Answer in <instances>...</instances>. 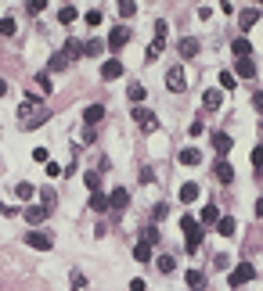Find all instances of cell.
Here are the masks:
<instances>
[{
  "instance_id": "obj_9",
  "label": "cell",
  "mask_w": 263,
  "mask_h": 291,
  "mask_svg": "<svg viewBox=\"0 0 263 291\" xmlns=\"http://www.w3.org/2000/svg\"><path fill=\"white\" fill-rule=\"evenodd\" d=\"M213 173H216L220 184H231V180H235V169H231V162H227V158H216V169H213Z\"/></svg>"
},
{
  "instance_id": "obj_33",
  "label": "cell",
  "mask_w": 263,
  "mask_h": 291,
  "mask_svg": "<svg viewBox=\"0 0 263 291\" xmlns=\"http://www.w3.org/2000/svg\"><path fill=\"white\" fill-rule=\"evenodd\" d=\"M119 15L123 18H134L137 15V4H134V0H119Z\"/></svg>"
},
{
  "instance_id": "obj_10",
  "label": "cell",
  "mask_w": 263,
  "mask_h": 291,
  "mask_svg": "<svg viewBox=\"0 0 263 291\" xmlns=\"http://www.w3.org/2000/svg\"><path fill=\"white\" fill-rule=\"evenodd\" d=\"M44 220H47V209H44V205H29V209H25V223L40 227Z\"/></svg>"
},
{
  "instance_id": "obj_21",
  "label": "cell",
  "mask_w": 263,
  "mask_h": 291,
  "mask_svg": "<svg viewBox=\"0 0 263 291\" xmlns=\"http://www.w3.org/2000/svg\"><path fill=\"white\" fill-rule=\"evenodd\" d=\"M90 209H94V212H108V209H112V205H108V194H101V191L90 194Z\"/></svg>"
},
{
  "instance_id": "obj_13",
  "label": "cell",
  "mask_w": 263,
  "mask_h": 291,
  "mask_svg": "<svg viewBox=\"0 0 263 291\" xmlns=\"http://www.w3.org/2000/svg\"><path fill=\"white\" fill-rule=\"evenodd\" d=\"M231 51H235V58H238V61H242V58H252V44H249L245 36H238V40H235Z\"/></svg>"
},
{
  "instance_id": "obj_5",
  "label": "cell",
  "mask_w": 263,
  "mask_h": 291,
  "mask_svg": "<svg viewBox=\"0 0 263 291\" xmlns=\"http://www.w3.org/2000/svg\"><path fill=\"white\" fill-rule=\"evenodd\" d=\"M126 44H130V29H126V25H116V29L108 32V47H112V51H119V47H126Z\"/></svg>"
},
{
  "instance_id": "obj_47",
  "label": "cell",
  "mask_w": 263,
  "mask_h": 291,
  "mask_svg": "<svg viewBox=\"0 0 263 291\" xmlns=\"http://www.w3.org/2000/svg\"><path fill=\"white\" fill-rule=\"evenodd\" d=\"M252 104H256V112H263V90H259V94L252 97Z\"/></svg>"
},
{
  "instance_id": "obj_4",
  "label": "cell",
  "mask_w": 263,
  "mask_h": 291,
  "mask_svg": "<svg viewBox=\"0 0 263 291\" xmlns=\"http://www.w3.org/2000/svg\"><path fill=\"white\" fill-rule=\"evenodd\" d=\"M256 277V266H249V263H238L235 270H231V287H242V284H249Z\"/></svg>"
},
{
  "instance_id": "obj_8",
  "label": "cell",
  "mask_w": 263,
  "mask_h": 291,
  "mask_svg": "<svg viewBox=\"0 0 263 291\" xmlns=\"http://www.w3.org/2000/svg\"><path fill=\"white\" fill-rule=\"evenodd\" d=\"M119 76H123V61L119 58H108L101 65V79H119Z\"/></svg>"
},
{
  "instance_id": "obj_22",
  "label": "cell",
  "mask_w": 263,
  "mask_h": 291,
  "mask_svg": "<svg viewBox=\"0 0 263 291\" xmlns=\"http://www.w3.org/2000/svg\"><path fill=\"white\" fill-rule=\"evenodd\" d=\"M220 101H223V94H220V90H206V97H202V104H206L209 112H216V108H220Z\"/></svg>"
},
{
  "instance_id": "obj_35",
  "label": "cell",
  "mask_w": 263,
  "mask_h": 291,
  "mask_svg": "<svg viewBox=\"0 0 263 291\" xmlns=\"http://www.w3.org/2000/svg\"><path fill=\"white\" fill-rule=\"evenodd\" d=\"M36 90H40V94H51V76H47V72L36 76Z\"/></svg>"
},
{
  "instance_id": "obj_27",
  "label": "cell",
  "mask_w": 263,
  "mask_h": 291,
  "mask_svg": "<svg viewBox=\"0 0 263 291\" xmlns=\"http://www.w3.org/2000/svg\"><path fill=\"white\" fill-rule=\"evenodd\" d=\"M69 65H72V61H69V58H65V51H58V54H54V58H51V72H65V68H69Z\"/></svg>"
},
{
  "instance_id": "obj_32",
  "label": "cell",
  "mask_w": 263,
  "mask_h": 291,
  "mask_svg": "<svg viewBox=\"0 0 263 291\" xmlns=\"http://www.w3.org/2000/svg\"><path fill=\"white\" fill-rule=\"evenodd\" d=\"M69 284H72V291H80V287H87V277H83L80 270H72V273H69Z\"/></svg>"
},
{
  "instance_id": "obj_39",
  "label": "cell",
  "mask_w": 263,
  "mask_h": 291,
  "mask_svg": "<svg viewBox=\"0 0 263 291\" xmlns=\"http://www.w3.org/2000/svg\"><path fill=\"white\" fill-rule=\"evenodd\" d=\"M141 241H148V244H155V241H159V230H155V227H144V237H141Z\"/></svg>"
},
{
  "instance_id": "obj_3",
  "label": "cell",
  "mask_w": 263,
  "mask_h": 291,
  "mask_svg": "<svg viewBox=\"0 0 263 291\" xmlns=\"http://www.w3.org/2000/svg\"><path fill=\"white\" fill-rule=\"evenodd\" d=\"M134 122L144 130V133H155L159 130V119H155V112H148V108H134Z\"/></svg>"
},
{
  "instance_id": "obj_16",
  "label": "cell",
  "mask_w": 263,
  "mask_h": 291,
  "mask_svg": "<svg viewBox=\"0 0 263 291\" xmlns=\"http://www.w3.org/2000/svg\"><path fill=\"white\" fill-rule=\"evenodd\" d=\"M134 259H137V263H152V244H148V241H137V244H134Z\"/></svg>"
},
{
  "instance_id": "obj_20",
  "label": "cell",
  "mask_w": 263,
  "mask_h": 291,
  "mask_svg": "<svg viewBox=\"0 0 263 291\" xmlns=\"http://www.w3.org/2000/svg\"><path fill=\"white\" fill-rule=\"evenodd\" d=\"M202 162V151L199 148H184L180 151V165H199Z\"/></svg>"
},
{
  "instance_id": "obj_26",
  "label": "cell",
  "mask_w": 263,
  "mask_h": 291,
  "mask_svg": "<svg viewBox=\"0 0 263 291\" xmlns=\"http://www.w3.org/2000/svg\"><path fill=\"white\" fill-rule=\"evenodd\" d=\"M65 58L72 61V58H83V44H80V40H69V44H65Z\"/></svg>"
},
{
  "instance_id": "obj_49",
  "label": "cell",
  "mask_w": 263,
  "mask_h": 291,
  "mask_svg": "<svg viewBox=\"0 0 263 291\" xmlns=\"http://www.w3.org/2000/svg\"><path fill=\"white\" fill-rule=\"evenodd\" d=\"M256 216H263V198H259V201H256Z\"/></svg>"
},
{
  "instance_id": "obj_2",
  "label": "cell",
  "mask_w": 263,
  "mask_h": 291,
  "mask_svg": "<svg viewBox=\"0 0 263 291\" xmlns=\"http://www.w3.org/2000/svg\"><path fill=\"white\" fill-rule=\"evenodd\" d=\"M25 244L36 248V252H51V248H54V237L44 234V230H29V234H25Z\"/></svg>"
},
{
  "instance_id": "obj_12",
  "label": "cell",
  "mask_w": 263,
  "mask_h": 291,
  "mask_svg": "<svg viewBox=\"0 0 263 291\" xmlns=\"http://www.w3.org/2000/svg\"><path fill=\"white\" fill-rule=\"evenodd\" d=\"M184 280H187V287H191V291H202V287H206V273H202V270H187Z\"/></svg>"
},
{
  "instance_id": "obj_34",
  "label": "cell",
  "mask_w": 263,
  "mask_h": 291,
  "mask_svg": "<svg viewBox=\"0 0 263 291\" xmlns=\"http://www.w3.org/2000/svg\"><path fill=\"white\" fill-rule=\"evenodd\" d=\"M40 198H44V209L51 212V209H54V201H58V194H54L51 187H44V191H40Z\"/></svg>"
},
{
  "instance_id": "obj_42",
  "label": "cell",
  "mask_w": 263,
  "mask_h": 291,
  "mask_svg": "<svg viewBox=\"0 0 263 291\" xmlns=\"http://www.w3.org/2000/svg\"><path fill=\"white\" fill-rule=\"evenodd\" d=\"M83 54H101V40H90V44H83Z\"/></svg>"
},
{
  "instance_id": "obj_19",
  "label": "cell",
  "mask_w": 263,
  "mask_h": 291,
  "mask_svg": "<svg viewBox=\"0 0 263 291\" xmlns=\"http://www.w3.org/2000/svg\"><path fill=\"white\" fill-rule=\"evenodd\" d=\"M216 230H220L223 237H235V230H238V223H235L231 216H220V220H216Z\"/></svg>"
},
{
  "instance_id": "obj_29",
  "label": "cell",
  "mask_w": 263,
  "mask_h": 291,
  "mask_svg": "<svg viewBox=\"0 0 263 291\" xmlns=\"http://www.w3.org/2000/svg\"><path fill=\"white\" fill-rule=\"evenodd\" d=\"M173 266H177L173 256H159V259H155V270H159V273H173Z\"/></svg>"
},
{
  "instance_id": "obj_11",
  "label": "cell",
  "mask_w": 263,
  "mask_h": 291,
  "mask_svg": "<svg viewBox=\"0 0 263 291\" xmlns=\"http://www.w3.org/2000/svg\"><path fill=\"white\" fill-rule=\"evenodd\" d=\"M256 22H259V8H245V11L238 15V25H242L245 32H249V29H252Z\"/></svg>"
},
{
  "instance_id": "obj_43",
  "label": "cell",
  "mask_w": 263,
  "mask_h": 291,
  "mask_svg": "<svg viewBox=\"0 0 263 291\" xmlns=\"http://www.w3.org/2000/svg\"><path fill=\"white\" fill-rule=\"evenodd\" d=\"M83 22H87V25H101V11H87Z\"/></svg>"
},
{
  "instance_id": "obj_25",
  "label": "cell",
  "mask_w": 263,
  "mask_h": 291,
  "mask_svg": "<svg viewBox=\"0 0 263 291\" xmlns=\"http://www.w3.org/2000/svg\"><path fill=\"white\" fill-rule=\"evenodd\" d=\"M126 94H130V104H134V108H141V101H144V94H148V90L141 87V83H134V87H130Z\"/></svg>"
},
{
  "instance_id": "obj_15",
  "label": "cell",
  "mask_w": 263,
  "mask_h": 291,
  "mask_svg": "<svg viewBox=\"0 0 263 291\" xmlns=\"http://www.w3.org/2000/svg\"><path fill=\"white\" fill-rule=\"evenodd\" d=\"M199 54V40L195 36H184L180 40V58H195Z\"/></svg>"
},
{
  "instance_id": "obj_30",
  "label": "cell",
  "mask_w": 263,
  "mask_h": 291,
  "mask_svg": "<svg viewBox=\"0 0 263 291\" xmlns=\"http://www.w3.org/2000/svg\"><path fill=\"white\" fill-rule=\"evenodd\" d=\"M15 29H18V25H15V18H11V15L0 18V36H15Z\"/></svg>"
},
{
  "instance_id": "obj_18",
  "label": "cell",
  "mask_w": 263,
  "mask_h": 291,
  "mask_svg": "<svg viewBox=\"0 0 263 291\" xmlns=\"http://www.w3.org/2000/svg\"><path fill=\"white\" fill-rule=\"evenodd\" d=\"M213 148H216V155H227V151H231V137L216 130V133H213Z\"/></svg>"
},
{
  "instance_id": "obj_17",
  "label": "cell",
  "mask_w": 263,
  "mask_h": 291,
  "mask_svg": "<svg viewBox=\"0 0 263 291\" xmlns=\"http://www.w3.org/2000/svg\"><path fill=\"white\" fill-rule=\"evenodd\" d=\"M235 76H242V79H252V76H256V65H252V58H242V61L235 65Z\"/></svg>"
},
{
  "instance_id": "obj_7",
  "label": "cell",
  "mask_w": 263,
  "mask_h": 291,
  "mask_svg": "<svg viewBox=\"0 0 263 291\" xmlns=\"http://www.w3.org/2000/svg\"><path fill=\"white\" fill-rule=\"evenodd\" d=\"M108 205H112L116 212H123L126 205H130V191H126V187H116V191L108 194Z\"/></svg>"
},
{
  "instance_id": "obj_28",
  "label": "cell",
  "mask_w": 263,
  "mask_h": 291,
  "mask_svg": "<svg viewBox=\"0 0 263 291\" xmlns=\"http://www.w3.org/2000/svg\"><path fill=\"white\" fill-rule=\"evenodd\" d=\"M58 22H61V25H72V22H76V8H72V4H65V8L58 11Z\"/></svg>"
},
{
  "instance_id": "obj_6",
  "label": "cell",
  "mask_w": 263,
  "mask_h": 291,
  "mask_svg": "<svg viewBox=\"0 0 263 291\" xmlns=\"http://www.w3.org/2000/svg\"><path fill=\"white\" fill-rule=\"evenodd\" d=\"M166 87H170L173 94H184V68H180V65H173V68L166 72Z\"/></svg>"
},
{
  "instance_id": "obj_31",
  "label": "cell",
  "mask_w": 263,
  "mask_h": 291,
  "mask_svg": "<svg viewBox=\"0 0 263 291\" xmlns=\"http://www.w3.org/2000/svg\"><path fill=\"white\" fill-rule=\"evenodd\" d=\"M216 220H220V209H216V205H206V209H202V223H213L216 227Z\"/></svg>"
},
{
  "instance_id": "obj_23",
  "label": "cell",
  "mask_w": 263,
  "mask_h": 291,
  "mask_svg": "<svg viewBox=\"0 0 263 291\" xmlns=\"http://www.w3.org/2000/svg\"><path fill=\"white\" fill-rule=\"evenodd\" d=\"M83 184L90 187V194H97V191H101V173H97V169H90V173H83Z\"/></svg>"
},
{
  "instance_id": "obj_41",
  "label": "cell",
  "mask_w": 263,
  "mask_h": 291,
  "mask_svg": "<svg viewBox=\"0 0 263 291\" xmlns=\"http://www.w3.org/2000/svg\"><path fill=\"white\" fill-rule=\"evenodd\" d=\"M213 266H216V270H227V266H231V256H223V252H220V256L213 259Z\"/></svg>"
},
{
  "instance_id": "obj_46",
  "label": "cell",
  "mask_w": 263,
  "mask_h": 291,
  "mask_svg": "<svg viewBox=\"0 0 263 291\" xmlns=\"http://www.w3.org/2000/svg\"><path fill=\"white\" fill-rule=\"evenodd\" d=\"M130 291H144V280H141V277H134V280H130Z\"/></svg>"
},
{
  "instance_id": "obj_48",
  "label": "cell",
  "mask_w": 263,
  "mask_h": 291,
  "mask_svg": "<svg viewBox=\"0 0 263 291\" xmlns=\"http://www.w3.org/2000/svg\"><path fill=\"white\" fill-rule=\"evenodd\" d=\"M8 94V79H0V97H4Z\"/></svg>"
},
{
  "instance_id": "obj_37",
  "label": "cell",
  "mask_w": 263,
  "mask_h": 291,
  "mask_svg": "<svg viewBox=\"0 0 263 291\" xmlns=\"http://www.w3.org/2000/svg\"><path fill=\"white\" fill-rule=\"evenodd\" d=\"M15 194H18L22 201H29V198H32V184H18V187H15Z\"/></svg>"
},
{
  "instance_id": "obj_1",
  "label": "cell",
  "mask_w": 263,
  "mask_h": 291,
  "mask_svg": "<svg viewBox=\"0 0 263 291\" xmlns=\"http://www.w3.org/2000/svg\"><path fill=\"white\" fill-rule=\"evenodd\" d=\"M180 230H184V248H187V252H199V244H202V237H206L202 223H199L195 216H180Z\"/></svg>"
},
{
  "instance_id": "obj_40",
  "label": "cell",
  "mask_w": 263,
  "mask_h": 291,
  "mask_svg": "<svg viewBox=\"0 0 263 291\" xmlns=\"http://www.w3.org/2000/svg\"><path fill=\"white\" fill-rule=\"evenodd\" d=\"M32 162H51V155H47V148H32Z\"/></svg>"
},
{
  "instance_id": "obj_38",
  "label": "cell",
  "mask_w": 263,
  "mask_h": 291,
  "mask_svg": "<svg viewBox=\"0 0 263 291\" xmlns=\"http://www.w3.org/2000/svg\"><path fill=\"white\" fill-rule=\"evenodd\" d=\"M220 87L231 90V87H235V72H220Z\"/></svg>"
},
{
  "instance_id": "obj_24",
  "label": "cell",
  "mask_w": 263,
  "mask_h": 291,
  "mask_svg": "<svg viewBox=\"0 0 263 291\" xmlns=\"http://www.w3.org/2000/svg\"><path fill=\"white\" fill-rule=\"evenodd\" d=\"M195 198H199V184H184V187H180V201H184V205H191Z\"/></svg>"
},
{
  "instance_id": "obj_45",
  "label": "cell",
  "mask_w": 263,
  "mask_h": 291,
  "mask_svg": "<svg viewBox=\"0 0 263 291\" xmlns=\"http://www.w3.org/2000/svg\"><path fill=\"white\" fill-rule=\"evenodd\" d=\"M252 165H256V169L263 165V148H256V151H252Z\"/></svg>"
},
{
  "instance_id": "obj_44",
  "label": "cell",
  "mask_w": 263,
  "mask_h": 291,
  "mask_svg": "<svg viewBox=\"0 0 263 291\" xmlns=\"http://www.w3.org/2000/svg\"><path fill=\"white\" fill-rule=\"evenodd\" d=\"M44 8H47V0H32V4H29V11H32V15H40Z\"/></svg>"
},
{
  "instance_id": "obj_14",
  "label": "cell",
  "mask_w": 263,
  "mask_h": 291,
  "mask_svg": "<svg viewBox=\"0 0 263 291\" xmlns=\"http://www.w3.org/2000/svg\"><path fill=\"white\" fill-rule=\"evenodd\" d=\"M101 119H105V104H90V108L83 112V122H87V126H97Z\"/></svg>"
},
{
  "instance_id": "obj_36",
  "label": "cell",
  "mask_w": 263,
  "mask_h": 291,
  "mask_svg": "<svg viewBox=\"0 0 263 291\" xmlns=\"http://www.w3.org/2000/svg\"><path fill=\"white\" fill-rule=\"evenodd\" d=\"M162 47H166V40H155V44L148 47V54H144V58H148V61H155V58L162 54Z\"/></svg>"
}]
</instances>
